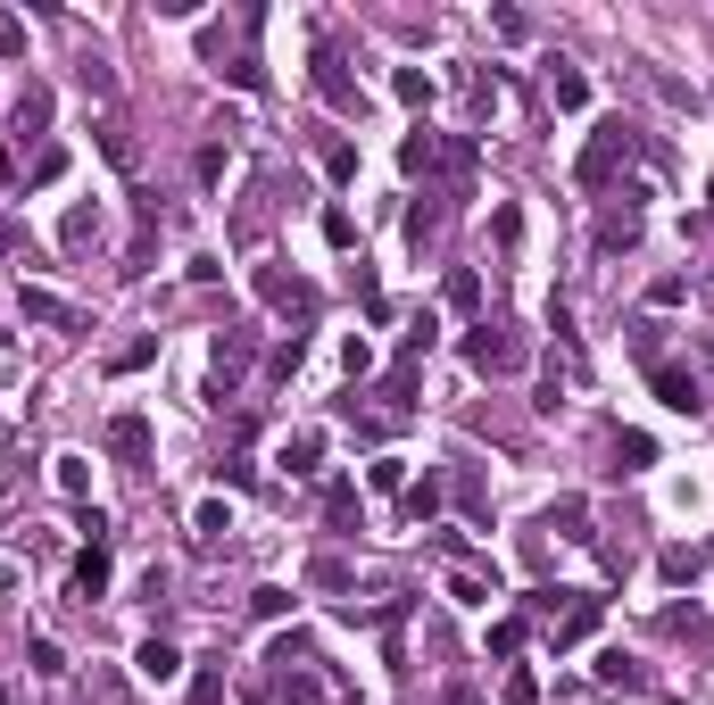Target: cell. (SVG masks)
Segmentation results:
<instances>
[{
	"label": "cell",
	"instance_id": "31",
	"mask_svg": "<svg viewBox=\"0 0 714 705\" xmlns=\"http://www.w3.org/2000/svg\"><path fill=\"white\" fill-rule=\"evenodd\" d=\"M324 175H333V183H357V142H333V149H324Z\"/></svg>",
	"mask_w": 714,
	"mask_h": 705
},
{
	"label": "cell",
	"instance_id": "25",
	"mask_svg": "<svg viewBox=\"0 0 714 705\" xmlns=\"http://www.w3.org/2000/svg\"><path fill=\"white\" fill-rule=\"evenodd\" d=\"M225 167H233V149H225V142H200V158H191V175H200L208 191L225 183Z\"/></svg>",
	"mask_w": 714,
	"mask_h": 705
},
{
	"label": "cell",
	"instance_id": "10",
	"mask_svg": "<svg viewBox=\"0 0 714 705\" xmlns=\"http://www.w3.org/2000/svg\"><path fill=\"white\" fill-rule=\"evenodd\" d=\"M133 672L150 689H175L183 681V648H175V639H142V648H133Z\"/></svg>",
	"mask_w": 714,
	"mask_h": 705
},
{
	"label": "cell",
	"instance_id": "26",
	"mask_svg": "<svg viewBox=\"0 0 714 705\" xmlns=\"http://www.w3.org/2000/svg\"><path fill=\"white\" fill-rule=\"evenodd\" d=\"M449 307H457V316L482 307V275H473V266H457V275H449Z\"/></svg>",
	"mask_w": 714,
	"mask_h": 705
},
{
	"label": "cell",
	"instance_id": "14",
	"mask_svg": "<svg viewBox=\"0 0 714 705\" xmlns=\"http://www.w3.org/2000/svg\"><path fill=\"white\" fill-rule=\"evenodd\" d=\"M548 100H557V109H590V75L557 58V75H548Z\"/></svg>",
	"mask_w": 714,
	"mask_h": 705
},
{
	"label": "cell",
	"instance_id": "44",
	"mask_svg": "<svg viewBox=\"0 0 714 705\" xmlns=\"http://www.w3.org/2000/svg\"><path fill=\"white\" fill-rule=\"evenodd\" d=\"M0 705H9V689H0Z\"/></svg>",
	"mask_w": 714,
	"mask_h": 705
},
{
	"label": "cell",
	"instance_id": "37",
	"mask_svg": "<svg viewBox=\"0 0 714 705\" xmlns=\"http://www.w3.org/2000/svg\"><path fill=\"white\" fill-rule=\"evenodd\" d=\"M681 299H690V282H681V275H657V282H648V307H681Z\"/></svg>",
	"mask_w": 714,
	"mask_h": 705
},
{
	"label": "cell",
	"instance_id": "21",
	"mask_svg": "<svg viewBox=\"0 0 714 705\" xmlns=\"http://www.w3.org/2000/svg\"><path fill=\"white\" fill-rule=\"evenodd\" d=\"M391 92H399V109H433V75H424V67H399Z\"/></svg>",
	"mask_w": 714,
	"mask_h": 705
},
{
	"label": "cell",
	"instance_id": "22",
	"mask_svg": "<svg viewBox=\"0 0 714 705\" xmlns=\"http://www.w3.org/2000/svg\"><path fill=\"white\" fill-rule=\"evenodd\" d=\"M249 366V333H216V382L233 390V373Z\"/></svg>",
	"mask_w": 714,
	"mask_h": 705
},
{
	"label": "cell",
	"instance_id": "16",
	"mask_svg": "<svg viewBox=\"0 0 714 705\" xmlns=\"http://www.w3.org/2000/svg\"><path fill=\"white\" fill-rule=\"evenodd\" d=\"M191 531H200V548H216V539L233 531V506L225 499H200V506H191Z\"/></svg>",
	"mask_w": 714,
	"mask_h": 705
},
{
	"label": "cell",
	"instance_id": "3",
	"mask_svg": "<svg viewBox=\"0 0 714 705\" xmlns=\"http://www.w3.org/2000/svg\"><path fill=\"white\" fill-rule=\"evenodd\" d=\"M466 366L473 373H515V366H524V340H507L499 324H473V333H466Z\"/></svg>",
	"mask_w": 714,
	"mask_h": 705
},
{
	"label": "cell",
	"instance_id": "15",
	"mask_svg": "<svg viewBox=\"0 0 714 705\" xmlns=\"http://www.w3.org/2000/svg\"><path fill=\"white\" fill-rule=\"evenodd\" d=\"M316 457H324V432H291V440H282V473H316Z\"/></svg>",
	"mask_w": 714,
	"mask_h": 705
},
{
	"label": "cell",
	"instance_id": "41",
	"mask_svg": "<svg viewBox=\"0 0 714 705\" xmlns=\"http://www.w3.org/2000/svg\"><path fill=\"white\" fill-rule=\"evenodd\" d=\"M440 705H482V689H473V681H449V689H440Z\"/></svg>",
	"mask_w": 714,
	"mask_h": 705
},
{
	"label": "cell",
	"instance_id": "2",
	"mask_svg": "<svg viewBox=\"0 0 714 705\" xmlns=\"http://www.w3.org/2000/svg\"><path fill=\"white\" fill-rule=\"evenodd\" d=\"M408 175H466L473 167V142H433V133H408Z\"/></svg>",
	"mask_w": 714,
	"mask_h": 705
},
{
	"label": "cell",
	"instance_id": "1",
	"mask_svg": "<svg viewBox=\"0 0 714 705\" xmlns=\"http://www.w3.org/2000/svg\"><path fill=\"white\" fill-rule=\"evenodd\" d=\"M623 158H632V125H623V116H606V125L590 133V149H582V167H573V183H582V191H599L606 175L623 167Z\"/></svg>",
	"mask_w": 714,
	"mask_h": 705
},
{
	"label": "cell",
	"instance_id": "4",
	"mask_svg": "<svg viewBox=\"0 0 714 705\" xmlns=\"http://www.w3.org/2000/svg\"><path fill=\"white\" fill-rule=\"evenodd\" d=\"M258 299L275 307V316H316V282L282 275V266H258Z\"/></svg>",
	"mask_w": 714,
	"mask_h": 705
},
{
	"label": "cell",
	"instance_id": "7",
	"mask_svg": "<svg viewBox=\"0 0 714 705\" xmlns=\"http://www.w3.org/2000/svg\"><path fill=\"white\" fill-rule=\"evenodd\" d=\"M18 307L34 324H58V333H83V307L76 299H58V291H42V282H18Z\"/></svg>",
	"mask_w": 714,
	"mask_h": 705
},
{
	"label": "cell",
	"instance_id": "35",
	"mask_svg": "<svg viewBox=\"0 0 714 705\" xmlns=\"http://www.w3.org/2000/svg\"><path fill=\"white\" fill-rule=\"evenodd\" d=\"M324 242H333V249L357 242V216H349V208H324Z\"/></svg>",
	"mask_w": 714,
	"mask_h": 705
},
{
	"label": "cell",
	"instance_id": "45",
	"mask_svg": "<svg viewBox=\"0 0 714 705\" xmlns=\"http://www.w3.org/2000/svg\"><path fill=\"white\" fill-rule=\"evenodd\" d=\"M706 200H714V183H706Z\"/></svg>",
	"mask_w": 714,
	"mask_h": 705
},
{
	"label": "cell",
	"instance_id": "36",
	"mask_svg": "<svg viewBox=\"0 0 714 705\" xmlns=\"http://www.w3.org/2000/svg\"><path fill=\"white\" fill-rule=\"evenodd\" d=\"M366 490H408V465H399V457H382V465H366Z\"/></svg>",
	"mask_w": 714,
	"mask_h": 705
},
{
	"label": "cell",
	"instance_id": "34",
	"mask_svg": "<svg viewBox=\"0 0 714 705\" xmlns=\"http://www.w3.org/2000/svg\"><path fill=\"white\" fill-rule=\"evenodd\" d=\"M548 531H565V539H590V531H582V499H565V506H548Z\"/></svg>",
	"mask_w": 714,
	"mask_h": 705
},
{
	"label": "cell",
	"instance_id": "6",
	"mask_svg": "<svg viewBox=\"0 0 714 705\" xmlns=\"http://www.w3.org/2000/svg\"><path fill=\"white\" fill-rule=\"evenodd\" d=\"M249 697H258V705H324V681L291 664V672H266V681H249Z\"/></svg>",
	"mask_w": 714,
	"mask_h": 705
},
{
	"label": "cell",
	"instance_id": "11",
	"mask_svg": "<svg viewBox=\"0 0 714 705\" xmlns=\"http://www.w3.org/2000/svg\"><path fill=\"white\" fill-rule=\"evenodd\" d=\"M599 623H606V597H573V606L557 614V631H548V639H557V656H565V648H582Z\"/></svg>",
	"mask_w": 714,
	"mask_h": 705
},
{
	"label": "cell",
	"instance_id": "18",
	"mask_svg": "<svg viewBox=\"0 0 714 705\" xmlns=\"http://www.w3.org/2000/svg\"><path fill=\"white\" fill-rule=\"evenodd\" d=\"M449 597H457V606H473V614H482L490 597H499V581H490V573H466V564H457V573H449Z\"/></svg>",
	"mask_w": 714,
	"mask_h": 705
},
{
	"label": "cell",
	"instance_id": "12",
	"mask_svg": "<svg viewBox=\"0 0 714 705\" xmlns=\"http://www.w3.org/2000/svg\"><path fill=\"white\" fill-rule=\"evenodd\" d=\"M100 590H109V539H92V548H83V557H76V597H83V606H92Z\"/></svg>",
	"mask_w": 714,
	"mask_h": 705
},
{
	"label": "cell",
	"instance_id": "27",
	"mask_svg": "<svg viewBox=\"0 0 714 705\" xmlns=\"http://www.w3.org/2000/svg\"><path fill=\"white\" fill-rule=\"evenodd\" d=\"M324 523H333V531H349V523H357V490H349V482L324 490Z\"/></svg>",
	"mask_w": 714,
	"mask_h": 705
},
{
	"label": "cell",
	"instance_id": "13",
	"mask_svg": "<svg viewBox=\"0 0 714 705\" xmlns=\"http://www.w3.org/2000/svg\"><path fill=\"white\" fill-rule=\"evenodd\" d=\"M158 349H167V340H158V333H142V340H125V349H116V357H109V373H116V382H125V373H150V366H158Z\"/></svg>",
	"mask_w": 714,
	"mask_h": 705
},
{
	"label": "cell",
	"instance_id": "28",
	"mask_svg": "<svg viewBox=\"0 0 714 705\" xmlns=\"http://www.w3.org/2000/svg\"><path fill=\"white\" fill-rule=\"evenodd\" d=\"M599 681H615V689H639L648 672H639V664H632L623 648H606V656H599Z\"/></svg>",
	"mask_w": 714,
	"mask_h": 705
},
{
	"label": "cell",
	"instance_id": "23",
	"mask_svg": "<svg viewBox=\"0 0 714 705\" xmlns=\"http://www.w3.org/2000/svg\"><path fill=\"white\" fill-rule=\"evenodd\" d=\"M51 482L67 490V499H92V465L83 457H51Z\"/></svg>",
	"mask_w": 714,
	"mask_h": 705
},
{
	"label": "cell",
	"instance_id": "40",
	"mask_svg": "<svg viewBox=\"0 0 714 705\" xmlns=\"http://www.w3.org/2000/svg\"><path fill=\"white\" fill-rule=\"evenodd\" d=\"M0 58H25V18H0Z\"/></svg>",
	"mask_w": 714,
	"mask_h": 705
},
{
	"label": "cell",
	"instance_id": "29",
	"mask_svg": "<svg viewBox=\"0 0 714 705\" xmlns=\"http://www.w3.org/2000/svg\"><path fill=\"white\" fill-rule=\"evenodd\" d=\"M615 457H623V473H639V465H657V440H648V432H623Z\"/></svg>",
	"mask_w": 714,
	"mask_h": 705
},
{
	"label": "cell",
	"instance_id": "38",
	"mask_svg": "<svg viewBox=\"0 0 714 705\" xmlns=\"http://www.w3.org/2000/svg\"><path fill=\"white\" fill-rule=\"evenodd\" d=\"M308 581H316V590H349V564H341V557H316V564H308Z\"/></svg>",
	"mask_w": 714,
	"mask_h": 705
},
{
	"label": "cell",
	"instance_id": "32",
	"mask_svg": "<svg viewBox=\"0 0 714 705\" xmlns=\"http://www.w3.org/2000/svg\"><path fill=\"white\" fill-rule=\"evenodd\" d=\"M249 614H258V623H282V614H291V590H249Z\"/></svg>",
	"mask_w": 714,
	"mask_h": 705
},
{
	"label": "cell",
	"instance_id": "24",
	"mask_svg": "<svg viewBox=\"0 0 714 705\" xmlns=\"http://www.w3.org/2000/svg\"><path fill=\"white\" fill-rule=\"evenodd\" d=\"M524 639H532V623H524V614H499V623H490V656H515Z\"/></svg>",
	"mask_w": 714,
	"mask_h": 705
},
{
	"label": "cell",
	"instance_id": "9",
	"mask_svg": "<svg viewBox=\"0 0 714 705\" xmlns=\"http://www.w3.org/2000/svg\"><path fill=\"white\" fill-rule=\"evenodd\" d=\"M316 100H324V109H341V116H366V92H357L349 75H341V58H333V51H316Z\"/></svg>",
	"mask_w": 714,
	"mask_h": 705
},
{
	"label": "cell",
	"instance_id": "5",
	"mask_svg": "<svg viewBox=\"0 0 714 705\" xmlns=\"http://www.w3.org/2000/svg\"><path fill=\"white\" fill-rule=\"evenodd\" d=\"M100 440H109V457H116V465H150V448H158V440H150V415H133V407H116Z\"/></svg>",
	"mask_w": 714,
	"mask_h": 705
},
{
	"label": "cell",
	"instance_id": "39",
	"mask_svg": "<svg viewBox=\"0 0 714 705\" xmlns=\"http://www.w3.org/2000/svg\"><path fill=\"white\" fill-rule=\"evenodd\" d=\"M100 149H109V158H116V167H125V175L142 167V158H133V142H125V133H116V125H100Z\"/></svg>",
	"mask_w": 714,
	"mask_h": 705
},
{
	"label": "cell",
	"instance_id": "8",
	"mask_svg": "<svg viewBox=\"0 0 714 705\" xmlns=\"http://www.w3.org/2000/svg\"><path fill=\"white\" fill-rule=\"evenodd\" d=\"M648 390H657L673 415H698V407H706V390H698L690 366H648Z\"/></svg>",
	"mask_w": 714,
	"mask_h": 705
},
{
	"label": "cell",
	"instance_id": "17",
	"mask_svg": "<svg viewBox=\"0 0 714 705\" xmlns=\"http://www.w3.org/2000/svg\"><path fill=\"white\" fill-rule=\"evenodd\" d=\"M399 515H408V523H433V515H440V473H424V482H408V499H399Z\"/></svg>",
	"mask_w": 714,
	"mask_h": 705
},
{
	"label": "cell",
	"instance_id": "19",
	"mask_svg": "<svg viewBox=\"0 0 714 705\" xmlns=\"http://www.w3.org/2000/svg\"><path fill=\"white\" fill-rule=\"evenodd\" d=\"M698 564H706L698 548H665V557H657V573H665V590H690V581H698Z\"/></svg>",
	"mask_w": 714,
	"mask_h": 705
},
{
	"label": "cell",
	"instance_id": "43",
	"mask_svg": "<svg viewBox=\"0 0 714 705\" xmlns=\"http://www.w3.org/2000/svg\"><path fill=\"white\" fill-rule=\"evenodd\" d=\"M665 705H690V697H665Z\"/></svg>",
	"mask_w": 714,
	"mask_h": 705
},
{
	"label": "cell",
	"instance_id": "20",
	"mask_svg": "<svg viewBox=\"0 0 714 705\" xmlns=\"http://www.w3.org/2000/svg\"><path fill=\"white\" fill-rule=\"evenodd\" d=\"M42 125H51V92H42V83H25V92H18V133L34 142Z\"/></svg>",
	"mask_w": 714,
	"mask_h": 705
},
{
	"label": "cell",
	"instance_id": "33",
	"mask_svg": "<svg viewBox=\"0 0 714 705\" xmlns=\"http://www.w3.org/2000/svg\"><path fill=\"white\" fill-rule=\"evenodd\" d=\"M25 656H34V672H42V681H58V672H67V648H58V639H34Z\"/></svg>",
	"mask_w": 714,
	"mask_h": 705
},
{
	"label": "cell",
	"instance_id": "30",
	"mask_svg": "<svg viewBox=\"0 0 714 705\" xmlns=\"http://www.w3.org/2000/svg\"><path fill=\"white\" fill-rule=\"evenodd\" d=\"M92 233H100V216H92V208H67V224H58V242H67V249H83Z\"/></svg>",
	"mask_w": 714,
	"mask_h": 705
},
{
	"label": "cell",
	"instance_id": "42",
	"mask_svg": "<svg viewBox=\"0 0 714 705\" xmlns=\"http://www.w3.org/2000/svg\"><path fill=\"white\" fill-rule=\"evenodd\" d=\"M0 249H25V233H18V224H9V216H0Z\"/></svg>",
	"mask_w": 714,
	"mask_h": 705
}]
</instances>
